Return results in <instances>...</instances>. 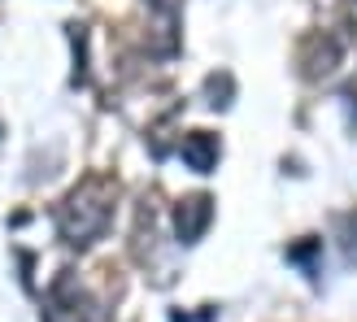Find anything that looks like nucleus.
Returning a JSON list of instances; mask_svg holds the SVG:
<instances>
[{"label":"nucleus","mask_w":357,"mask_h":322,"mask_svg":"<svg viewBox=\"0 0 357 322\" xmlns=\"http://www.w3.org/2000/svg\"><path fill=\"white\" fill-rule=\"evenodd\" d=\"M205 222H209V201H205V196H196V201H188L183 209H178V240L196 244V236L205 231Z\"/></svg>","instance_id":"nucleus-1"},{"label":"nucleus","mask_w":357,"mask_h":322,"mask_svg":"<svg viewBox=\"0 0 357 322\" xmlns=\"http://www.w3.org/2000/svg\"><path fill=\"white\" fill-rule=\"evenodd\" d=\"M183 157L192 161V170H201V174H205V170L213 166V157H218V144H213L205 131H196V135L183 139Z\"/></svg>","instance_id":"nucleus-2"}]
</instances>
